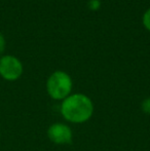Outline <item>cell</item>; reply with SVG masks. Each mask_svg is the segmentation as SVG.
Segmentation results:
<instances>
[{
	"label": "cell",
	"instance_id": "1",
	"mask_svg": "<svg viewBox=\"0 0 150 151\" xmlns=\"http://www.w3.org/2000/svg\"><path fill=\"white\" fill-rule=\"evenodd\" d=\"M94 102L88 96L81 93H71L60 105V113L63 118L76 124L88 122L94 115Z\"/></svg>",
	"mask_w": 150,
	"mask_h": 151
},
{
	"label": "cell",
	"instance_id": "2",
	"mask_svg": "<svg viewBox=\"0 0 150 151\" xmlns=\"http://www.w3.org/2000/svg\"><path fill=\"white\" fill-rule=\"evenodd\" d=\"M73 81L71 76L64 71H55L46 80V91L47 95L55 101L66 99L72 93Z\"/></svg>",
	"mask_w": 150,
	"mask_h": 151
},
{
	"label": "cell",
	"instance_id": "3",
	"mask_svg": "<svg viewBox=\"0 0 150 151\" xmlns=\"http://www.w3.org/2000/svg\"><path fill=\"white\" fill-rule=\"evenodd\" d=\"M24 72L22 62L14 56H3L0 58V76L7 81H16Z\"/></svg>",
	"mask_w": 150,
	"mask_h": 151
},
{
	"label": "cell",
	"instance_id": "4",
	"mask_svg": "<svg viewBox=\"0 0 150 151\" xmlns=\"http://www.w3.org/2000/svg\"><path fill=\"white\" fill-rule=\"evenodd\" d=\"M47 138L56 145H69L73 141L72 129L66 123L55 122L48 127L46 131Z\"/></svg>",
	"mask_w": 150,
	"mask_h": 151
},
{
	"label": "cell",
	"instance_id": "5",
	"mask_svg": "<svg viewBox=\"0 0 150 151\" xmlns=\"http://www.w3.org/2000/svg\"><path fill=\"white\" fill-rule=\"evenodd\" d=\"M141 110H142L145 114L150 115V97L145 98V99L141 102Z\"/></svg>",
	"mask_w": 150,
	"mask_h": 151
},
{
	"label": "cell",
	"instance_id": "6",
	"mask_svg": "<svg viewBox=\"0 0 150 151\" xmlns=\"http://www.w3.org/2000/svg\"><path fill=\"white\" fill-rule=\"evenodd\" d=\"M143 25L147 30L150 31V8L143 14Z\"/></svg>",
	"mask_w": 150,
	"mask_h": 151
},
{
	"label": "cell",
	"instance_id": "7",
	"mask_svg": "<svg viewBox=\"0 0 150 151\" xmlns=\"http://www.w3.org/2000/svg\"><path fill=\"white\" fill-rule=\"evenodd\" d=\"M88 6L90 10H98L101 6V1L100 0H90Z\"/></svg>",
	"mask_w": 150,
	"mask_h": 151
},
{
	"label": "cell",
	"instance_id": "8",
	"mask_svg": "<svg viewBox=\"0 0 150 151\" xmlns=\"http://www.w3.org/2000/svg\"><path fill=\"white\" fill-rule=\"evenodd\" d=\"M5 46H6V41L5 38H4L3 34L0 32V55L5 50Z\"/></svg>",
	"mask_w": 150,
	"mask_h": 151
}]
</instances>
